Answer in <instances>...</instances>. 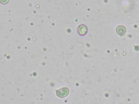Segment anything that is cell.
I'll return each mask as SVG.
<instances>
[{"mask_svg":"<svg viewBox=\"0 0 139 104\" xmlns=\"http://www.w3.org/2000/svg\"><path fill=\"white\" fill-rule=\"evenodd\" d=\"M77 31H78V33L80 36H85L86 34L87 31H88V29H87V26L86 25H80L77 29Z\"/></svg>","mask_w":139,"mask_h":104,"instance_id":"cell-2","label":"cell"},{"mask_svg":"<svg viewBox=\"0 0 139 104\" xmlns=\"http://www.w3.org/2000/svg\"><path fill=\"white\" fill-rule=\"evenodd\" d=\"M69 94V90L66 88H63L60 90H58L56 91V95L58 97L60 98H63V97H66L68 96V94Z\"/></svg>","mask_w":139,"mask_h":104,"instance_id":"cell-1","label":"cell"},{"mask_svg":"<svg viewBox=\"0 0 139 104\" xmlns=\"http://www.w3.org/2000/svg\"><path fill=\"white\" fill-rule=\"evenodd\" d=\"M8 2H9V0H0V2L2 4H8Z\"/></svg>","mask_w":139,"mask_h":104,"instance_id":"cell-4","label":"cell"},{"mask_svg":"<svg viewBox=\"0 0 139 104\" xmlns=\"http://www.w3.org/2000/svg\"><path fill=\"white\" fill-rule=\"evenodd\" d=\"M116 32L120 36H123L126 33V28L123 26H118L116 28Z\"/></svg>","mask_w":139,"mask_h":104,"instance_id":"cell-3","label":"cell"}]
</instances>
